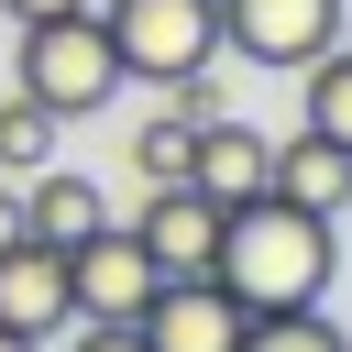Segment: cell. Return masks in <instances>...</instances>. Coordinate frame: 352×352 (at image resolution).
<instances>
[{
  "mask_svg": "<svg viewBox=\"0 0 352 352\" xmlns=\"http://www.w3.org/2000/svg\"><path fill=\"white\" fill-rule=\"evenodd\" d=\"M209 275H220L242 308H319V297H330V275H341V242H330V220H319V209H297V198L253 187V198H231V209H220V253H209Z\"/></svg>",
  "mask_w": 352,
  "mask_h": 352,
  "instance_id": "1",
  "label": "cell"
},
{
  "mask_svg": "<svg viewBox=\"0 0 352 352\" xmlns=\"http://www.w3.org/2000/svg\"><path fill=\"white\" fill-rule=\"evenodd\" d=\"M110 66L143 88H198L220 55V0H99Z\"/></svg>",
  "mask_w": 352,
  "mask_h": 352,
  "instance_id": "2",
  "label": "cell"
},
{
  "mask_svg": "<svg viewBox=\"0 0 352 352\" xmlns=\"http://www.w3.org/2000/svg\"><path fill=\"white\" fill-rule=\"evenodd\" d=\"M110 88H121V66H110L99 11H44V22H22V99H44L55 121H88Z\"/></svg>",
  "mask_w": 352,
  "mask_h": 352,
  "instance_id": "3",
  "label": "cell"
},
{
  "mask_svg": "<svg viewBox=\"0 0 352 352\" xmlns=\"http://www.w3.org/2000/svg\"><path fill=\"white\" fill-rule=\"evenodd\" d=\"M341 44V0H220V55H242V66H308V55H330Z\"/></svg>",
  "mask_w": 352,
  "mask_h": 352,
  "instance_id": "4",
  "label": "cell"
},
{
  "mask_svg": "<svg viewBox=\"0 0 352 352\" xmlns=\"http://www.w3.org/2000/svg\"><path fill=\"white\" fill-rule=\"evenodd\" d=\"M143 352H242V330H253V308L220 286V275H165L154 297H143Z\"/></svg>",
  "mask_w": 352,
  "mask_h": 352,
  "instance_id": "5",
  "label": "cell"
},
{
  "mask_svg": "<svg viewBox=\"0 0 352 352\" xmlns=\"http://www.w3.org/2000/svg\"><path fill=\"white\" fill-rule=\"evenodd\" d=\"M66 286H77V319H143V297H154L165 275H154V253H143L121 220H99V231L66 253Z\"/></svg>",
  "mask_w": 352,
  "mask_h": 352,
  "instance_id": "6",
  "label": "cell"
},
{
  "mask_svg": "<svg viewBox=\"0 0 352 352\" xmlns=\"http://www.w3.org/2000/svg\"><path fill=\"white\" fill-rule=\"evenodd\" d=\"M132 242L154 253V275H209V253H220V198H209V187H187V176H165V187L143 198Z\"/></svg>",
  "mask_w": 352,
  "mask_h": 352,
  "instance_id": "7",
  "label": "cell"
},
{
  "mask_svg": "<svg viewBox=\"0 0 352 352\" xmlns=\"http://www.w3.org/2000/svg\"><path fill=\"white\" fill-rule=\"evenodd\" d=\"M66 319H77L66 253H55V242H11V253H0V330H22V341H55Z\"/></svg>",
  "mask_w": 352,
  "mask_h": 352,
  "instance_id": "8",
  "label": "cell"
},
{
  "mask_svg": "<svg viewBox=\"0 0 352 352\" xmlns=\"http://www.w3.org/2000/svg\"><path fill=\"white\" fill-rule=\"evenodd\" d=\"M264 187H275V198H297V209H319V220H341V209H352V143L297 132V143H275V154H264Z\"/></svg>",
  "mask_w": 352,
  "mask_h": 352,
  "instance_id": "9",
  "label": "cell"
},
{
  "mask_svg": "<svg viewBox=\"0 0 352 352\" xmlns=\"http://www.w3.org/2000/svg\"><path fill=\"white\" fill-rule=\"evenodd\" d=\"M264 154H275V143H264L253 121H209V110H198V143H187V187H209V198L231 209V198H253V187H264Z\"/></svg>",
  "mask_w": 352,
  "mask_h": 352,
  "instance_id": "10",
  "label": "cell"
},
{
  "mask_svg": "<svg viewBox=\"0 0 352 352\" xmlns=\"http://www.w3.org/2000/svg\"><path fill=\"white\" fill-rule=\"evenodd\" d=\"M99 220H110V209H99V187H88V176H66V165H33V187H22V231H33V242L77 253Z\"/></svg>",
  "mask_w": 352,
  "mask_h": 352,
  "instance_id": "11",
  "label": "cell"
},
{
  "mask_svg": "<svg viewBox=\"0 0 352 352\" xmlns=\"http://www.w3.org/2000/svg\"><path fill=\"white\" fill-rule=\"evenodd\" d=\"M297 88H308V132H330V143H352V44H330V55H308V66H297Z\"/></svg>",
  "mask_w": 352,
  "mask_h": 352,
  "instance_id": "12",
  "label": "cell"
},
{
  "mask_svg": "<svg viewBox=\"0 0 352 352\" xmlns=\"http://www.w3.org/2000/svg\"><path fill=\"white\" fill-rule=\"evenodd\" d=\"M242 352H352V341H341V319H330V308H253Z\"/></svg>",
  "mask_w": 352,
  "mask_h": 352,
  "instance_id": "13",
  "label": "cell"
},
{
  "mask_svg": "<svg viewBox=\"0 0 352 352\" xmlns=\"http://www.w3.org/2000/svg\"><path fill=\"white\" fill-rule=\"evenodd\" d=\"M55 110L44 99H0V176H33V165H55Z\"/></svg>",
  "mask_w": 352,
  "mask_h": 352,
  "instance_id": "14",
  "label": "cell"
},
{
  "mask_svg": "<svg viewBox=\"0 0 352 352\" xmlns=\"http://www.w3.org/2000/svg\"><path fill=\"white\" fill-rule=\"evenodd\" d=\"M187 143H198V110L176 99V110H154V121L132 132V165H143V176L165 187V176H187Z\"/></svg>",
  "mask_w": 352,
  "mask_h": 352,
  "instance_id": "15",
  "label": "cell"
},
{
  "mask_svg": "<svg viewBox=\"0 0 352 352\" xmlns=\"http://www.w3.org/2000/svg\"><path fill=\"white\" fill-rule=\"evenodd\" d=\"M66 330H77L66 352H143V330H132V319H66Z\"/></svg>",
  "mask_w": 352,
  "mask_h": 352,
  "instance_id": "16",
  "label": "cell"
},
{
  "mask_svg": "<svg viewBox=\"0 0 352 352\" xmlns=\"http://www.w3.org/2000/svg\"><path fill=\"white\" fill-rule=\"evenodd\" d=\"M11 242H33V231H22V187H0V253H11Z\"/></svg>",
  "mask_w": 352,
  "mask_h": 352,
  "instance_id": "17",
  "label": "cell"
},
{
  "mask_svg": "<svg viewBox=\"0 0 352 352\" xmlns=\"http://www.w3.org/2000/svg\"><path fill=\"white\" fill-rule=\"evenodd\" d=\"M0 11H22V22H44V11H88V0H0Z\"/></svg>",
  "mask_w": 352,
  "mask_h": 352,
  "instance_id": "18",
  "label": "cell"
},
{
  "mask_svg": "<svg viewBox=\"0 0 352 352\" xmlns=\"http://www.w3.org/2000/svg\"><path fill=\"white\" fill-rule=\"evenodd\" d=\"M0 352H44V341H22V330H0Z\"/></svg>",
  "mask_w": 352,
  "mask_h": 352,
  "instance_id": "19",
  "label": "cell"
}]
</instances>
